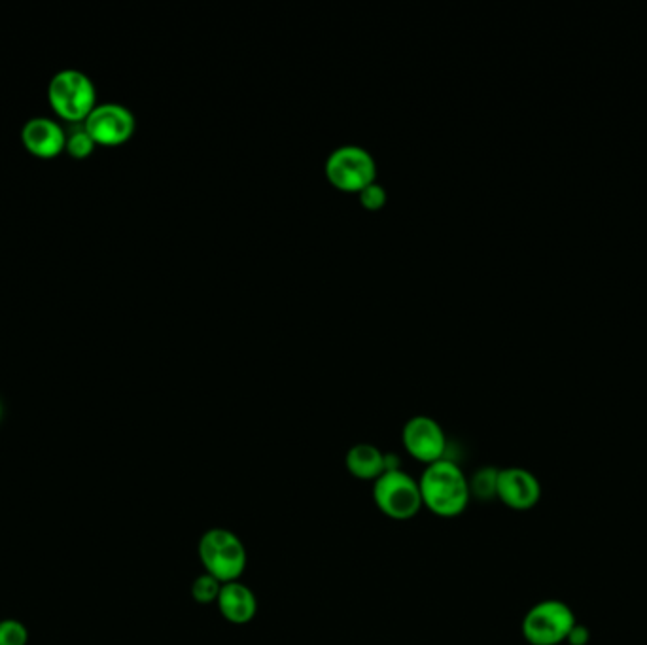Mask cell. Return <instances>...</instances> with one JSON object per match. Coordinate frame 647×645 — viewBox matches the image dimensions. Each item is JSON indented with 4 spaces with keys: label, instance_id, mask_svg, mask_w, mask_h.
Segmentation results:
<instances>
[{
    "label": "cell",
    "instance_id": "cell-1",
    "mask_svg": "<svg viewBox=\"0 0 647 645\" xmlns=\"http://www.w3.org/2000/svg\"><path fill=\"white\" fill-rule=\"evenodd\" d=\"M419 487L422 506L443 519L462 515L472 498L468 477L458 464L447 458L426 466L420 475Z\"/></svg>",
    "mask_w": 647,
    "mask_h": 645
},
{
    "label": "cell",
    "instance_id": "cell-2",
    "mask_svg": "<svg viewBox=\"0 0 647 645\" xmlns=\"http://www.w3.org/2000/svg\"><path fill=\"white\" fill-rule=\"evenodd\" d=\"M197 555L205 572L220 583L239 581L245 574L248 562L245 543L228 528L207 530L199 540Z\"/></svg>",
    "mask_w": 647,
    "mask_h": 645
},
{
    "label": "cell",
    "instance_id": "cell-3",
    "mask_svg": "<svg viewBox=\"0 0 647 645\" xmlns=\"http://www.w3.org/2000/svg\"><path fill=\"white\" fill-rule=\"evenodd\" d=\"M578 627L576 615L562 600H543L526 611L523 636L530 645H560L570 642Z\"/></svg>",
    "mask_w": 647,
    "mask_h": 645
},
{
    "label": "cell",
    "instance_id": "cell-4",
    "mask_svg": "<svg viewBox=\"0 0 647 645\" xmlns=\"http://www.w3.org/2000/svg\"><path fill=\"white\" fill-rule=\"evenodd\" d=\"M48 99L53 112L67 122H86L95 108L97 93L88 74L67 69L57 72L48 88Z\"/></svg>",
    "mask_w": 647,
    "mask_h": 645
},
{
    "label": "cell",
    "instance_id": "cell-5",
    "mask_svg": "<svg viewBox=\"0 0 647 645\" xmlns=\"http://www.w3.org/2000/svg\"><path fill=\"white\" fill-rule=\"evenodd\" d=\"M373 502L394 521H409L422 509L419 481L407 471H385L373 483Z\"/></svg>",
    "mask_w": 647,
    "mask_h": 645
},
{
    "label": "cell",
    "instance_id": "cell-6",
    "mask_svg": "<svg viewBox=\"0 0 647 645\" xmlns=\"http://www.w3.org/2000/svg\"><path fill=\"white\" fill-rule=\"evenodd\" d=\"M377 165L366 148L345 144L335 148L326 159V176L343 192H360L375 182Z\"/></svg>",
    "mask_w": 647,
    "mask_h": 645
},
{
    "label": "cell",
    "instance_id": "cell-7",
    "mask_svg": "<svg viewBox=\"0 0 647 645\" xmlns=\"http://www.w3.org/2000/svg\"><path fill=\"white\" fill-rule=\"evenodd\" d=\"M135 116L127 106L118 103L97 105L84 122V129L95 144L103 146H120L133 137L135 133Z\"/></svg>",
    "mask_w": 647,
    "mask_h": 645
},
{
    "label": "cell",
    "instance_id": "cell-8",
    "mask_svg": "<svg viewBox=\"0 0 647 645\" xmlns=\"http://www.w3.org/2000/svg\"><path fill=\"white\" fill-rule=\"evenodd\" d=\"M403 447L415 460L430 466L445 458L447 437L438 420L417 415L407 420L402 432Z\"/></svg>",
    "mask_w": 647,
    "mask_h": 645
},
{
    "label": "cell",
    "instance_id": "cell-9",
    "mask_svg": "<svg viewBox=\"0 0 647 645\" xmlns=\"http://www.w3.org/2000/svg\"><path fill=\"white\" fill-rule=\"evenodd\" d=\"M496 498L513 511H528L538 506L542 498V485L532 471L506 468L498 471Z\"/></svg>",
    "mask_w": 647,
    "mask_h": 645
},
{
    "label": "cell",
    "instance_id": "cell-10",
    "mask_svg": "<svg viewBox=\"0 0 647 645\" xmlns=\"http://www.w3.org/2000/svg\"><path fill=\"white\" fill-rule=\"evenodd\" d=\"M21 140L27 152L40 159L57 157L67 146L63 127L50 118H31L21 129Z\"/></svg>",
    "mask_w": 647,
    "mask_h": 645
},
{
    "label": "cell",
    "instance_id": "cell-11",
    "mask_svg": "<svg viewBox=\"0 0 647 645\" xmlns=\"http://www.w3.org/2000/svg\"><path fill=\"white\" fill-rule=\"evenodd\" d=\"M216 604H218L220 615L233 625H246L258 613L256 594L241 581L224 583Z\"/></svg>",
    "mask_w": 647,
    "mask_h": 645
},
{
    "label": "cell",
    "instance_id": "cell-12",
    "mask_svg": "<svg viewBox=\"0 0 647 645\" xmlns=\"http://www.w3.org/2000/svg\"><path fill=\"white\" fill-rule=\"evenodd\" d=\"M345 466L354 479L375 483L386 471V454L371 443H356L345 456Z\"/></svg>",
    "mask_w": 647,
    "mask_h": 645
},
{
    "label": "cell",
    "instance_id": "cell-13",
    "mask_svg": "<svg viewBox=\"0 0 647 645\" xmlns=\"http://www.w3.org/2000/svg\"><path fill=\"white\" fill-rule=\"evenodd\" d=\"M498 471L496 468H481L473 475L470 481V492L479 500H492L496 498L498 489Z\"/></svg>",
    "mask_w": 647,
    "mask_h": 645
},
{
    "label": "cell",
    "instance_id": "cell-14",
    "mask_svg": "<svg viewBox=\"0 0 647 645\" xmlns=\"http://www.w3.org/2000/svg\"><path fill=\"white\" fill-rule=\"evenodd\" d=\"M224 583H220L216 577L210 576V574H201L199 577H195L192 585V596L193 600L197 604H216L218 600V594H220V589H222Z\"/></svg>",
    "mask_w": 647,
    "mask_h": 645
},
{
    "label": "cell",
    "instance_id": "cell-15",
    "mask_svg": "<svg viewBox=\"0 0 647 645\" xmlns=\"http://www.w3.org/2000/svg\"><path fill=\"white\" fill-rule=\"evenodd\" d=\"M93 148H95V140L89 137L88 131L82 127L78 131H74L72 135L67 137V146L65 150L69 152L70 157L74 159H86V157L93 154Z\"/></svg>",
    "mask_w": 647,
    "mask_h": 645
},
{
    "label": "cell",
    "instance_id": "cell-16",
    "mask_svg": "<svg viewBox=\"0 0 647 645\" xmlns=\"http://www.w3.org/2000/svg\"><path fill=\"white\" fill-rule=\"evenodd\" d=\"M29 632L23 623L16 619H6L0 623V645H27Z\"/></svg>",
    "mask_w": 647,
    "mask_h": 645
},
{
    "label": "cell",
    "instance_id": "cell-17",
    "mask_svg": "<svg viewBox=\"0 0 647 645\" xmlns=\"http://www.w3.org/2000/svg\"><path fill=\"white\" fill-rule=\"evenodd\" d=\"M360 201L366 209H381L386 203V190L381 184L371 182L364 190H360Z\"/></svg>",
    "mask_w": 647,
    "mask_h": 645
},
{
    "label": "cell",
    "instance_id": "cell-18",
    "mask_svg": "<svg viewBox=\"0 0 647 645\" xmlns=\"http://www.w3.org/2000/svg\"><path fill=\"white\" fill-rule=\"evenodd\" d=\"M0 419H2V403H0Z\"/></svg>",
    "mask_w": 647,
    "mask_h": 645
}]
</instances>
